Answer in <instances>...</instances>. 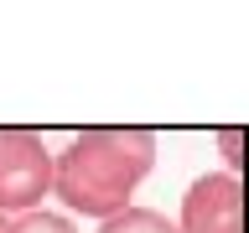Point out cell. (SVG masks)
Wrapping results in <instances>:
<instances>
[{
    "label": "cell",
    "mask_w": 249,
    "mask_h": 233,
    "mask_svg": "<svg viewBox=\"0 0 249 233\" xmlns=\"http://www.w3.org/2000/svg\"><path fill=\"white\" fill-rule=\"evenodd\" d=\"M218 145H223V171H229V176H239V171H244V130H218Z\"/></svg>",
    "instance_id": "6"
},
{
    "label": "cell",
    "mask_w": 249,
    "mask_h": 233,
    "mask_svg": "<svg viewBox=\"0 0 249 233\" xmlns=\"http://www.w3.org/2000/svg\"><path fill=\"white\" fill-rule=\"evenodd\" d=\"M99 233H177V223H171L166 213H156V207H135V202H130L124 213L104 217Z\"/></svg>",
    "instance_id": "4"
},
{
    "label": "cell",
    "mask_w": 249,
    "mask_h": 233,
    "mask_svg": "<svg viewBox=\"0 0 249 233\" xmlns=\"http://www.w3.org/2000/svg\"><path fill=\"white\" fill-rule=\"evenodd\" d=\"M0 223H5V217H0Z\"/></svg>",
    "instance_id": "7"
},
{
    "label": "cell",
    "mask_w": 249,
    "mask_h": 233,
    "mask_svg": "<svg viewBox=\"0 0 249 233\" xmlns=\"http://www.w3.org/2000/svg\"><path fill=\"white\" fill-rule=\"evenodd\" d=\"M156 166L151 130H120L99 124L68 140V150L52 155V197L68 207V217H114L130 207L135 186Z\"/></svg>",
    "instance_id": "1"
},
{
    "label": "cell",
    "mask_w": 249,
    "mask_h": 233,
    "mask_svg": "<svg viewBox=\"0 0 249 233\" xmlns=\"http://www.w3.org/2000/svg\"><path fill=\"white\" fill-rule=\"evenodd\" d=\"M0 233H78V228H73V217H68V213H47V207H36V213L5 217Z\"/></svg>",
    "instance_id": "5"
},
{
    "label": "cell",
    "mask_w": 249,
    "mask_h": 233,
    "mask_svg": "<svg viewBox=\"0 0 249 233\" xmlns=\"http://www.w3.org/2000/svg\"><path fill=\"white\" fill-rule=\"evenodd\" d=\"M52 197V150L36 130L0 124V217L36 213Z\"/></svg>",
    "instance_id": "2"
},
{
    "label": "cell",
    "mask_w": 249,
    "mask_h": 233,
    "mask_svg": "<svg viewBox=\"0 0 249 233\" xmlns=\"http://www.w3.org/2000/svg\"><path fill=\"white\" fill-rule=\"evenodd\" d=\"M177 233H244V182L229 171H208L187 186Z\"/></svg>",
    "instance_id": "3"
}]
</instances>
